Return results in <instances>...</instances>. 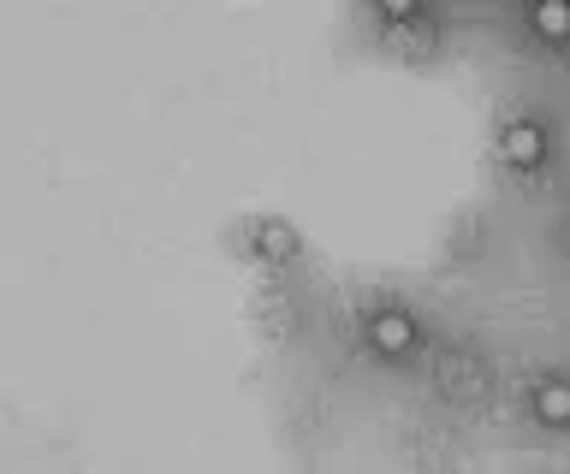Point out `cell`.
Masks as SVG:
<instances>
[{"instance_id":"obj_1","label":"cell","mask_w":570,"mask_h":474,"mask_svg":"<svg viewBox=\"0 0 570 474\" xmlns=\"http://www.w3.org/2000/svg\"><path fill=\"white\" fill-rule=\"evenodd\" d=\"M500 155L511 160V167H535V160L547 155V137H540V125H529V119H517V125H505Z\"/></svg>"},{"instance_id":"obj_2","label":"cell","mask_w":570,"mask_h":474,"mask_svg":"<svg viewBox=\"0 0 570 474\" xmlns=\"http://www.w3.org/2000/svg\"><path fill=\"white\" fill-rule=\"evenodd\" d=\"M411 338H416V326L404 320V315H375V320H369V345L387 350V356L411 350Z\"/></svg>"},{"instance_id":"obj_3","label":"cell","mask_w":570,"mask_h":474,"mask_svg":"<svg viewBox=\"0 0 570 474\" xmlns=\"http://www.w3.org/2000/svg\"><path fill=\"white\" fill-rule=\"evenodd\" d=\"M535 415H540L547 427H570V385H565V380H540Z\"/></svg>"},{"instance_id":"obj_4","label":"cell","mask_w":570,"mask_h":474,"mask_svg":"<svg viewBox=\"0 0 570 474\" xmlns=\"http://www.w3.org/2000/svg\"><path fill=\"white\" fill-rule=\"evenodd\" d=\"M535 30L547 42H565L570 36V0H535Z\"/></svg>"},{"instance_id":"obj_5","label":"cell","mask_w":570,"mask_h":474,"mask_svg":"<svg viewBox=\"0 0 570 474\" xmlns=\"http://www.w3.org/2000/svg\"><path fill=\"white\" fill-rule=\"evenodd\" d=\"M261 249H268V256H291V249H298V237H291L286 226H268V232H261Z\"/></svg>"},{"instance_id":"obj_6","label":"cell","mask_w":570,"mask_h":474,"mask_svg":"<svg viewBox=\"0 0 570 474\" xmlns=\"http://www.w3.org/2000/svg\"><path fill=\"white\" fill-rule=\"evenodd\" d=\"M416 7H422V0H380V12H387V19H411Z\"/></svg>"}]
</instances>
